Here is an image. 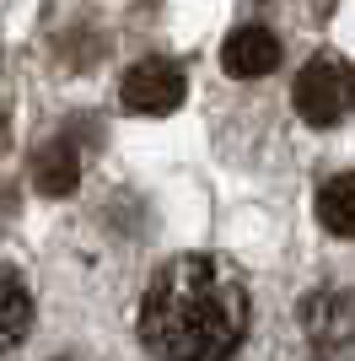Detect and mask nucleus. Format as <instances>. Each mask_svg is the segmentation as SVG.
Masks as SVG:
<instances>
[{
    "instance_id": "obj_1",
    "label": "nucleus",
    "mask_w": 355,
    "mask_h": 361,
    "mask_svg": "<svg viewBox=\"0 0 355 361\" xmlns=\"http://www.w3.org/2000/svg\"><path fill=\"white\" fill-rule=\"evenodd\" d=\"M253 324L248 281L216 254H173L140 297V345L156 361H226Z\"/></svg>"
},
{
    "instance_id": "obj_2",
    "label": "nucleus",
    "mask_w": 355,
    "mask_h": 361,
    "mask_svg": "<svg viewBox=\"0 0 355 361\" xmlns=\"http://www.w3.org/2000/svg\"><path fill=\"white\" fill-rule=\"evenodd\" d=\"M291 103L312 130H334L340 119L355 114V65L340 60V54H312V60L296 71Z\"/></svg>"
},
{
    "instance_id": "obj_3",
    "label": "nucleus",
    "mask_w": 355,
    "mask_h": 361,
    "mask_svg": "<svg viewBox=\"0 0 355 361\" xmlns=\"http://www.w3.org/2000/svg\"><path fill=\"white\" fill-rule=\"evenodd\" d=\"M301 334H307V345L323 361L350 356L355 350V291L350 286L312 291V297L301 302Z\"/></svg>"
},
{
    "instance_id": "obj_4",
    "label": "nucleus",
    "mask_w": 355,
    "mask_h": 361,
    "mask_svg": "<svg viewBox=\"0 0 355 361\" xmlns=\"http://www.w3.org/2000/svg\"><path fill=\"white\" fill-rule=\"evenodd\" d=\"M183 92H189L183 71L173 60H162V54H146V60H135L130 71L118 75V103L130 108V114H146V119L173 114L183 103Z\"/></svg>"
},
{
    "instance_id": "obj_5",
    "label": "nucleus",
    "mask_w": 355,
    "mask_h": 361,
    "mask_svg": "<svg viewBox=\"0 0 355 361\" xmlns=\"http://www.w3.org/2000/svg\"><path fill=\"white\" fill-rule=\"evenodd\" d=\"M280 60H285V49L264 22H242V27L226 32V44H221V65L237 81H264L269 71H280Z\"/></svg>"
},
{
    "instance_id": "obj_6",
    "label": "nucleus",
    "mask_w": 355,
    "mask_h": 361,
    "mask_svg": "<svg viewBox=\"0 0 355 361\" xmlns=\"http://www.w3.org/2000/svg\"><path fill=\"white\" fill-rule=\"evenodd\" d=\"M81 167H87V146L70 130L32 151V183H38V195H70L81 183Z\"/></svg>"
},
{
    "instance_id": "obj_7",
    "label": "nucleus",
    "mask_w": 355,
    "mask_h": 361,
    "mask_svg": "<svg viewBox=\"0 0 355 361\" xmlns=\"http://www.w3.org/2000/svg\"><path fill=\"white\" fill-rule=\"evenodd\" d=\"M27 329H32V291H27V281L0 259V356L22 345Z\"/></svg>"
},
{
    "instance_id": "obj_8",
    "label": "nucleus",
    "mask_w": 355,
    "mask_h": 361,
    "mask_svg": "<svg viewBox=\"0 0 355 361\" xmlns=\"http://www.w3.org/2000/svg\"><path fill=\"white\" fill-rule=\"evenodd\" d=\"M318 221L334 238H355V173H334L318 189Z\"/></svg>"
}]
</instances>
